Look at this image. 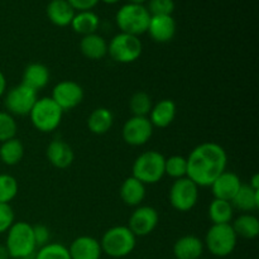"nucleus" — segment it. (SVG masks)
<instances>
[{
    "instance_id": "1",
    "label": "nucleus",
    "mask_w": 259,
    "mask_h": 259,
    "mask_svg": "<svg viewBox=\"0 0 259 259\" xmlns=\"http://www.w3.org/2000/svg\"><path fill=\"white\" fill-rule=\"evenodd\" d=\"M186 159V177L199 187H210L223 172L227 171V152L214 142H205L196 146Z\"/></svg>"
},
{
    "instance_id": "2",
    "label": "nucleus",
    "mask_w": 259,
    "mask_h": 259,
    "mask_svg": "<svg viewBox=\"0 0 259 259\" xmlns=\"http://www.w3.org/2000/svg\"><path fill=\"white\" fill-rule=\"evenodd\" d=\"M9 257L13 259H28L35 254L34 235L33 225L27 222H14V224L7 232L5 240Z\"/></svg>"
},
{
    "instance_id": "3",
    "label": "nucleus",
    "mask_w": 259,
    "mask_h": 259,
    "mask_svg": "<svg viewBox=\"0 0 259 259\" xmlns=\"http://www.w3.org/2000/svg\"><path fill=\"white\" fill-rule=\"evenodd\" d=\"M101 250L110 258H124L131 254L137 245V237L126 225H116L103 234Z\"/></svg>"
},
{
    "instance_id": "4",
    "label": "nucleus",
    "mask_w": 259,
    "mask_h": 259,
    "mask_svg": "<svg viewBox=\"0 0 259 259\" xmlns=\"http://www.w3.org/2000/svg\"><path fill=\"white\" fill-rule=\"evenodd\" d=\"M166 157L158 151H147L139 154L132 167V176L147 185H154L164 176Z\"/></svg>"
},
{
    "instance_id": "5",
    "label": "nucleus",
    "mask_w": 259,
    "mask_h": 259,
    "mask_svg": "<svg viewBox=\"0 0 259 259\" xmlns=\"http://www.w3.org/2000/svg\"><path fill=\"white\" fill-rule=\"evenodd\" d=\"M62 118V109L51 99V96L37 99L29 113L30 123L40 133L55 132L61 125Z\"/></svg>"
},
{
    "instance_id": "6",
    "label": "nucleus",
    "mask_w": 259,
    "mask_h": 259,
    "mask_svg": "<svg viewBox=\"0 0 259 259\" xmlns=\"http://www.w3.org/2000/svg\"><path fill=\"white\" fill-rule=\"evenodd\" d=\"M149 20H151V14L147 10L146 5L131 4V3L123 5L115 15L116 25L120 32L136 37L147 33Z\"/></svg>"
},
{
    "instance_id": "7",
    "label": "nucleus",
    "mask_w": 259,
    "mask_h": 259,
    "mask_svg": "<svg viewBox=\"0 0 259 259\" xmlns=\"http://www.w3.org/2000/svg\"><path fill=\"white\" fill-rule=\"evenodd\" d=\"M238 237L232 224H212L205 235L204 245L215 257L224 258L237 247Z\"/></svg>"
},
{
    "instance_id": "8",
    "label": "nucleus",
    "mask_w": 259,
    "mask_h": 259,
    "mask_svg": "<svg viewBox=\"0 0 259 259\" xmlns=\"http://www.w3.org/2000/svg\"><path fill=\"white\" fill-rule=\"evenodd\" d=\"M142 52L143 45L139 37L126 33H118L108 43V55L119 63L136 62L142 56Z\"/></svg>"
},
{
    "instance_id": "9",
    "label": "nucleus",
    "mask_w": 259,
    "mask_h": 259,
    "mask_svg": "<svg viewBox=\"0 0 259 259\" xmlns=\"http://www.w3.org/2000/svg\"><path fill=\"white\" fill-rule=\"evenodd\" d=\"M168 201L177 211H190L199 201V186L189 177L175 180L168 191Z\"/></svg>"
},
{
    "instance_id": "10",
    "label": "nucleus",
    "mask_w": 259,
    "mask_h": 259,
    "mask_svg": "<svg viewBox=\"0 0 259 259\" xmlns=\"http://www.w3.org/2000/svg\"><path fill=\"white\" fill-rule=\"evenodd\" d=\"M37 99V91L20 82L19 85L5 91L4 106L13 116H25L29 115Z\"/></svg>"
},
{
    "instance_id": "11",
    "label": "nucleus",
    "mask_w": 259,
    "mask_h": 259,
    "mask_svg": "<svg viewBox=\"0 0 259 259\" xmlns=\"http://www.w3.org/2000/svg\"><path fill=\"white\" fill-rule=\"evenodd\" d=\"M83 96H85V93L80 83L72 80H63L53 88L51 99L65 113L80 105L83 100Z\"/></svg>"
},
{
    "instance_id": "12",
    "label": "nucleus",
    "mask_w": 259,
    "mask_h": 259,
    "mask_svg": "<svg viewBox=\"0 0 259 259\" xmlns=\"http://www.w3.org/2000/svg\"><path fill=\"white\" fill-rule=\"evenodd\" d=\"M153 134V125L148 116H132L124 123L121 137L132 147L144 146Z\"/></svg>"
},
{
    "instance_id": "13",
    "label": "nucleus",
    "mask_w": 259,
    "mask_h": 259,
    "mask_svg": "<svg viewBox=\"0 0 259 259\" xmlns=\"http://www.w3.org/2000/svg\"><path fill=\"white\" fill-rule=\"evenodd\" d=\"M158 222L159 215L154 207L137 206V209L132 212L126 227L136 237H146L156 229Z\"/></svg>"
},
{
    "instance_id": "14",
    "label": "nucleus",
    "mask_w": 259,
    "mask_h": 259,
    "mask_svg": "<svg viewBox=\"0 0 259 259\" xmlns=\"http://www.w3.org/2000/svg\"><path fill=\"white\" fill-rule=\"evenodd\" d=\"M176 20L172 15H153L148 24L149 37L157 43H167L176 34Z\"/></svg>"
},
{
    "instance_id": "15",
    "label": "nucleus",
    "mask_w": 259,
    "mask_h": 259,
    "mask_svg": "<svg viewBox=\"0 0 259 259\" xmlns=\"http://www.w3.org/2000/svg\"><path fill=\"white\" fill-rule=\"evenodd\" d=\"M71 259H100L103 255L100 240L90 235H81L68 247Z\"/></svg>"
},
{
    "instance_id": "16",
    "label": "nucleus",
    "mask_w": 259,
    "mask_h": 259,
    "mask_svg": "<svg viewBox=\"0 0 259 259\" xmlns=\"http://www.w3.org/2000/svg\"><path fill=\"white\" fill-rule=\"evenodd\" d=\"M242 185V181H240L239 176L237 174L230 171H224L212 182L210 187H211L214 199L232 201L233 197L239 191Z\"/></svg>"
},
{
    "instance_id": "17",
    "label": "nucleus",
    "mask_w": 259,
    "mask_h": 259,
    "mask_svg": "<svg viewBox=\"0 0 259 259\" xmlns=\"http://www.w3.org/2000/svg\"><path fill=\"white\" fill-rule=\"evenodd\" d=\"M46 156H47L48 162L58 169H65L70 167L75 159L73 149L71 148L70 144L61 139L50 142L46 149Z\"/></svg>"
},
{
    "instance_id": "18",
    "label": "nucleus",
    "mask_w": 259,
    "mask_h": 259,
    "mask_svg": "<svg viewBox=\"0 0 259 259\" xmlns=\"http://www.w3.org/2000/svg\"><path fill=\"white\" fill-rule=\"evenodd\" d=\"M177 114L176 103L171 99H162L158 103L152 106V110L149 113L148 119L152 123L153 128H167L174 123Z\"/></svg>"
},
{
    "instance_id": "19",
    "label": "nucleus",
    "mask_w": 259,
    "mask_h": 259,
    "mask_svg": "<svg viewBox=\"0 0 259 259\" xmlns=\"http://www.w3.org/2000/svg\"><path fill=\"white\" fill-rule=\"evenodd\" d=\"M204 242L196 235H184L174 244L176 259H200L204 253Z\"/></svg>"
},
{
    "instance_id": "20",
    "label": "nucleus",
    "mask_w": 259,
    "mask_h": 259,
    "mask_svg": "<svg viewBox=\"0 0 259 259\" xmlns=\"http://www.w3.org/2000/svg\"><path fill=\"white\" fill-rule=\"evenodd\" d=\"M48 82H50V70L43 63H29L23 71L22 83L37 93L45 89Z\"/></svg>"
},
{
    "instance_id": "21",
    "label": "nucleus",
    "mask_w": 259,
    "mask_h": 259,
    "mask_svg": "<svg viewBox=\"0 0 259 259\" xmlns=\"http://www.w3.org/2000/svg\"><path fill=\"white\" fill-rule=\"evenodd\" d=\"M146 185L142 184L136 177H126L121 184L119 195H120L121 201L128 206L137 207L144 201L146 199Z\"/></svg>"
},
{
    "instance_id": "22",
    "label": "nucleus",
    "mask_w": 259,
    "mask_h": 259,
    "mask_svg": "<svg viewBox=\"0 0 259 259\" xmlns=\"http://www.w3.org/2000/svg\"><path fill=\"white\" fill-rule=\"evenodd\" d=\"M46 13L52 24L57 27H67L71 25L76 10L67 0H51L46 8Z\"/></svg>"
},
{
    "instance_id": "23",
    "label": "nucleus",
    "mask_w": 259,
    "mask_h": 259,
    "mask_svg": "<svg viewBox=\"0 0 259 259\" xmlns=\"http://www.w3.org/2000/svg\"><path fill=\"white\" fill-rule=\"evenodd\" d=\"M80 51L89 60H103L108 55V42L98 33L83 35L80 40Z\"/></svg>"
},
{
    "instance_id": "24",
    "label": "nucleus",
    "mask_w": 259,
    "mask_h": 259,
    "mask_svg": "<svg viewBox=\"0 0 259 259\" xmlns=\"http://www.w3.org/2000/svg\"><path fill=\"white\" fill-rule=\"evenodd\" d=\"M113 123L114 115L108 108L94 109L89 115L88 121H86L89 131L96 136H103V134L108 133L113 126Z\"/></svg>"
},
{
    "instance_id": "25",
    "label": "nucleus",
    "mask_w": 259,
    "mask_h": 259,
    "mask_svg": "<svg viewBox=\"0 0 259 259\" xmlns=\"http://www.w3.org/2000/svg\"><path fill=\"white\" fill-rule=\"evenodd\" d=\"M230 202L234 209L243 212L254 211L259 207V191L253 190L249 185H242Z\"/></svg>"
},
{
    "instance_id": "26",
    "label": "nucleus",
    "mask_w": 259,
    "mask_h": 259,
    "mask_svg": "<svg viewBox=\"0 0 259 259\" xmlns=\"http://www.w3.org/2000/svg\"><path fill=\"white\" fill-rule=\"evenodd\" d=\"M237 237L243 239H255L259 235V220L250 212H243L232 224Z\"/></svg>"
},
{
    "instance_id": "27",
    "label": "nucleus",
    "mask_w": 259,
    "mask_h": 259,
    "mask_svg": "<svg viewBox=\"0 0 259 259\" xmlns=\"http://www.w3.org/2000/svg\"><path fill=\"white\" fill-rule=\"evenodd\" d=\"M99 25H100V19H99L98 14H95L93 10L77 12L73 17L72 22H71L73 32L81 34L82 37L96 33Z\"/></svg>"
},
{
    "instance_id": "28",
    "label": "nucleus",
    "mask_w": 259,
    "mask_h": 259,
    "mask_svg": "<svg viewBox=\"0 0 259 259\" xmlns=\"http://www.w3.org/2000/svg\"><path fill=\"white\" fill-rule=\"evenodd\" d=\"M24 157V146L17 137L0 144V161L7 166H15Z\"/></svg>"
},
{
    "instance_id": "29",
    "label": "nucleus",
    "mask_w": 259,
    "mask_h": 259,
    "mask_svg": "<svg viewBox=\"0 0 259 259\" xmlns=\"http://www.w3.org/2000/svg\"><path fill=\"white\" fill-rule=\"evenodd\" d=\"M207 215L212 224H230L234 215V207L230 201L214 199L210 202Z\"/></svg>"
},
{
    "instance_id": "30",
    "label": "nucleus",
    "mask_w": 259,
    "mask_h": 259,
    "mask_svg": "<svg viewBox=\"0 0 259 259\" xmlns=\"http://www.w3.org/2000/svg\"><path fill=\"white\" fill-rule=\"evenodd\" d=\"M152 106H153V103H152L151 96L144 91H137L129 100V109L133 116H148Z\"/></svg>"
},
{
    "instance_id": "31",
    "label": "nucleus",
    "mask_w": 259,
    "mask_h": 259,
    "mask_svg": "<svg viewBox=\"0 0 259 259\" xmlns=\"http://www.w3.org/2000/svg\"><path fill=\"white\" fill-rule=\"evenodd\" d=\"M18 181L14 176L0 174V204H10L18 195Z\"/></svg>"
},
{
    "instance_id": "32",
    "label": "nucleus",
    "mask_w": 259,
    "mask_h": 259,
    "mask_svg": "<svg viewBox=\"0 0 259 259\" xmlns=\"http://www.w3.org/2000/svg\"><path fill=\"white\" fill-rule=\"evenodd\" d=\"M187 174V159L184 156H171L166 158L164 163V175L169 176L174 180L186 177Z\"/></svg>"
},
{
    "instance_id": "33",
    "label": "nucleus",
    "mask_w": 259,
    "mask_h": 259,
    "mask_svg": "<svg viewBox=\"0 0 259 259\" xmlns=\"http://www.w3.org/2000/svg\"><path fill=\"white\" fill-rule=\"evenodd\" d=\"M34 259H71L66 245L61 243H48L45 247L38 248Z\"/></svg>"
},
{
    "instance_id": "34",
    "label": "nucleus",
    "mask_w": 259,
    "mask_h": 259,
    "mask_svg": "<svg viewBox=\"0 0 259 259\" xmlns=\"http://www.w3.org/2000/svg\"><path fill=\"white\" fill-rule=\"evenodd\" d=\"M18 132L14 116L8 111H0V143L15 138Z\"/></svg>"
},
{
    "instance_id": "35",
    "label": "nucleus",
    "mask_w": 259,
    "mask_h": 259,
    "mask_svg": "<svg viewBox=\"0 0 259 259\" xmlns=\"http://www.w3.org/2000/svg\"><path fill=\"white\" fill-rule=\"evenodd\" d=\"M147 10L153 15H172L175 12V2L174 0H148Z\"/></svg>"
},
{
    "instance_id": "36",
    "label": "nucleus",
    "mask_w": 259,
    "mask_h": 259,
    "mask_svg": "<svg viewBox=\"0 0 259 259\" xmlns=\"http://www.w3.org/2000/svg\"><path fill=\"white\" fill-rule=\"evenodd\" d=\"M15 215L10 204H0V234H4L14 224Z\"/></svg>"
},
{
    "instance_id": "37",
    "label": "nucleus",
    "mask_w": 259,
    "mask_h": 259,
    "mask_svg": "<svg viewBox=\"0 0 259 259\" xmlns=\"http://www.w3.org/2000/svg\"><path fill=\"white\" fill-rule=\"evenodd\" d=\"M33 235H34L35 245L37 248L45 247L48 243H51V232L46 225L35 224L33 225Z\"/></svg>"
},
{
    "instance_id": "38",
    "label": "nucleus",
    "mask_w": 259,
    "mask_h": 259,
    "mask_svg": "<svg viewBox=\"0 0 259 259\" xmlns=\"http://www.w3.org/2000/svg\"><path fill=\"white\" fill-rule=\"evenodd\" d=\"M67 2L77 12H85V10H93V8H95L100 0H67Z\"/></svg>"
},
{
    "instance_id": "39",
    "label": "nucleus",
    "mask_w": 259,
    "mask_h": 259,
    "mask_svg": "<svg viewBox=\"0 0 259 259\" xmlns=\"http://www.w3.org/2000/svg\"><path fill=\"white\" fill-rule=\"evenodd\" d=\"M5 91H7V78H5V75L3 73V71L0 70V98L4 96Z\"/></svg>"
},
{
    "instance_id": "40",
    "label": "nucleus",
    "mask_w": 259,
    "mask_h": 259,
    "mask_svg": "<svg viewBox=\"0 0 259 259\" xmlns=\"http://www.w3.org/2000/svg\"><path fill=\"white\" fill-rule=\"evenodd\" d=\"M249 186L252 187L253 190H257V191H259V175H253L252 179H250L249 181Z\"/></svg>"
},
{
    "instance_id": "41",
    "label": "nucleus",
    "mask_w": 259,
    "mask_h": 259,
    "mask_svg": "<svg viewBox=\"0 0 259 259\" xmlns=\"http://www.w3.org/2000/svg\"><path fill=\"white\" fill-rule=\"evenodd\" d=\"M9 253H8L5 244H0V259H9Z\"/></svg>"
},
{
    "instance_id": "42",
    "label": "nucleus",
    "mask_w": 259,
    "mask_h": 259,
    "mask_svg": "<svg viewBox=\"0 0 259 259\" xmlns=\"http://www.w3.org/2000/svg\"><path fill=\"white\" fill-rule=\"evenodd\" d=\"M131 4H139V5H144V3L148 2V0H128Z\"/></svg>"
},
{
    "instance_id": "43",
    "label": "nucleus",
    "mask_w": 259,
    "mask_h": 259,
    "mask_svg": "<svg viewBox=\"0 0 259 259\" xmlns=\"http://www.w3.org/2000/svg\"><path fill=\"white\" fill-rule=\"evenodd\" d=\"M100 2L105 3V4H116L118 2H120V0H100Z\"/></svg>"
},
{
    "instance_id": "44",
    "label": "nucleus",
    "mask_w": 259,
    "mask_h": 259,
    "mask_svg": "<svg viewBox=\"0 0 259 259\" xmlns=\"http://www.w3.org/2000/svg\"><path fill=\"white\" fill-rule=\"evenodd\" d=\"M200 259H201V258H200Z\"/></svg>"
}]
</instances>
